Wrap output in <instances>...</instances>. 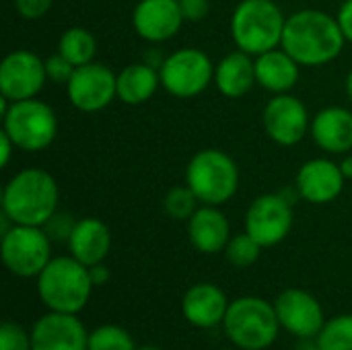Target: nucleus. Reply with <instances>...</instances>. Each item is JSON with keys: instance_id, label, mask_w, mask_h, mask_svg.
Instances as JSON below:
<instances>
[{"instance_id": "11", "label": "nucleus", "mask_w": 352, "mask_h": 350, "mask_svg": "<svg viewBox=\"0 0 352 350\" xmlns=\"http://www.w3.org/2000/svg\"><path fill=\"white\" fill-rule=\"evenodd\" d=\"M66 93L78 111H101L118 97V74L109 66L97 62L78 66L66 85Z\"/></svg>"}, {"instance_id": "30", "label": "nucleus", "mask_w": 352, "mask_h": 350, "mask_svg": "<svg viewBox=\"0 0 352 350\" xmlns=\"http://www.w3.org/2000/svg\"><path fill=\"white\" fill-rule=\"evenodd\" d=\"M0 350H33L31 334L14 322H4L0 328Z\"/></svg>"}, {"instance_id": "23", "label": "nucleus", "mask_w": 352, "mask_h": 350, "mask_svg": "<svg viewBox=\"0 0 352 350\" xmlns=\"http://www.w3.org/2000/svg\"><path fill=\"white\" fill-rule=\"evenodd\" d=\"M214 85L219 93L229 99L245 97L254 89V85H258L254 56L241 50L227 54L214 68Z\"/></svg>"}, {"instance_id": "38", "label": "nucleus", "mask_w": 352, "mask_h": 350, "mask_svg": "<svg viewBox=\"0 0 352 350\" xmlns=\"http://www.w3.org/2000/svg\"><path fill=\"white\" fill-rule=\"evenodd\" d=\"M165 58H167V56H163V54H161V50H157V47H153V50H148V52L144 54V58H142V62H146L148 66H153V68H157V70H161V66H163V62H165Z\"/></svg>"}, {"instance_id": "21", "label": "nucleus", "mask_w": 352, "mask_h": 350, "mask_svg": "<svg viewBox=\"0 0 352 350\" xmlns=\"http://www.w3.org/2000/svg\"><path fill=\"white\" fill-rule=\"evenodd\" d=\"M68 250L70 256L85 266L101 264L111 250V231L103 221L95 217H85L76 221L68 239Z\"/></svg>"}, {"instance_id": "18", "label": "nucleus", "mask_w": 352, "mask_h": 350, "mask_svg": "<svg viewBox=\"0 0 352 350\" xmlns=\"http://www.w3.org/2000/svg\"><path fill=\"white\" fill-rule=\"evenodd\" d=\"M229 305L231 303L221 287L212 283H198L186 291L182 299V314L192 326L208 330L223 326Z\"/></svg>"}, {"instance_id": "14", "label": "nucleus", "mask_w": 352, "mask_h": 350, "mask_svg": "<svg viewBox=\"0 0 352 350\" xmlns=\"http://www.w3.org/2000/svg\"><path fill=\"white\" fill-rule=\"evenodd\" d=\"M274 309L280 328L297 338H318L328 322L322 303L303 289H285L276 297Z\"/></svg>"}, {"instance_id": "41", "label": "nucleus", "mask_w": 352, "mask_h": 350, "mask_svg": "<svg viewBox=\"0 0 352 350\" xmlns=\"http://www.w3.org/2000/svg\"><path fill=\"white\" fill-rule=\"evenodd\" d=\"M346 95H349V99H351V103H352V70L349 72V76H346Z\"/></svg>"}, {"instance_id": "40", "label": "nucleus", "mask_w": 352, "mask_h": 350, "mask_svg": "<svg viewBox=\"0 0 352 350\" xmlns=\"http://www.w3.org/2000/svg\"><path fill=\"white\" fill-rule=\"evenodd\" d=\"M340 169H342V173H344L346 179H352V157H346V159L340 163Z\"/></svg>"}, {"instance_id": "7", "label": "nucleus", "mask_w": 352, "mask_h": 350, "mask_svg": "<svg viewBox=\"0 0 352 350\" xmlns=\"http://www.w3.org/2000/svg\"><path fill=\"white\" fill-rule=\"evenodd\" d=\"M2 130L12 138L19 151L39 153L56 140L58 118L56 111L37 97L10 101L2 116Z\"/></svg>"}, {"instance_id": "12", "label": "nucleus", "mask_w": 352, "mask_h": 350, "mask_svg": "<svg viewBox=\"0 0 352 350\" xmlns=\"http://www.w3.org/2000/svg\"><path fill=\"white\" fill-rule=\"evenodd\" d=\"M262 126L272 142L280 146H295L311 130V118L299 97L283 93L274 95L266 103L262 111Z\"/></svg>"}, {"instance_id": "39", "label": "nucleus", "mask_w": 352, "mask_h": 350, "mask_svg": "<svg viewBox=\"0 0 352 350\" xmlns=\"http://www.w3.org/2000/svg\"><path fill=\"white\" fill-rule=\"evenodd\" d=\"M295 350H322V347H320L318 338H301Z\"/></svg>"}, {"instance_id": "28", "label": "nucleus", "mask_w": 352, "mask_h": 350, "mask_svg": "<svg viewBox=\"0 0 352 350\" xmlns=\"http://www.w3.org/2000/svg\"><path fill=\"white\" fill-rule=\"evenodd\" d=\"M198 204L200 200L188 184L171 188L163 198V208L173 221H190L192 215L200 208Z\"/></svg>"}, {"instance_id": "31", "label": "nucleus", "mask_w": 352, "mask_h": 350, "mask_svg": "<svg viewBox=\"0 0 352 350\" xmlns=\"http://www.w3.org/2000/svg\"><path fill=\"white\" fill-rule=\"evenodd\" d=\"M76 66H72L62 54H52L50 58H45V72H47V80L56 83V85H68L72 74H74Z\"/></svg>"}, {"instance_id": "25", "label": "nucleus", "mask_w": 352, "mask_h": 350, "mask_svg": "<svg viewBox=\"0 0 352 350\" xmlns=\"http://www.w3.org/2000/svg\"><path fill=\"white\" fill-rule=\"evenodd\" d=\"M58 54H62L76 68L91 64L97 54V39L89 29L70 27L58 39Z\"/></svg>"}, {"instance_id": "6", "label": "nucleus", "mask_w": 352, "mask_h": 350, "mask_svg": "<svg viewBox=\"0 0 352 350\" xmlns=\"http://www.w3.org/2000/svg\"><path fill=\"white\" fill-rule=\"evenodd\" d=\"M186 184L198 196L200 204L223 206L237 194L239 169L225 151L202 149L186 167Z\"/></svg>"}, {"instance_id": "9", "label": "nucleus", "mask_w": 352, "mask_h": 350, "mask_svg": "<svg viewBox=\"0 0 352 350\" xmlns=\"http://www.w3.org/2000/svg\"><path fill=\"white\" fill-rule=\"evenodd\" d=\"M214 68L208 54L198 47L175 50L165 58L159 70L161 87L177 99L198 97L212 85Z\"/></svg>"}, {"instance_id": "36", "label": "nucleus", "mask_w": 352, "mask_h": 350, "mask_svg": "<svg viewBox=\"0 0 352 350\" xmlns=\"http://www.w3.org/2000/svg\"><path fill=\"white\" fill-rule=\"evenodd\" d=\"M14 149H16V144L12 142V138L4 130H0V165L2 167H6L10 163V157H12Z\"/></svg>"}, {"instance_id": "33", "label": "nucleus", "mask_w": 352, "mask_h": 350, "mask_svg": "<svg viewBox=\"0 0 352 350\" xmlns=\"http://www.w3.org/2000/svg\"><path fill=\"white\" fill-rule=\"evenodd\" d=\"M12 2H14L16 12L23 19L35 21V19H41L52 8V2L54 0H12Z\"/></svg>"}, {"instance_id": "37", "label": "nucleus", "mask_w": 352, "mask_h": 350, "mask_svg": "<svg viewBox=\"0 0 352 350\" xmlns=\"http://www.w3.org/2000/svg\"><path fill=\"white\" fill-rule=\"evenodd\" d=\"M89 274H91V281L95 287H103L107 281H109V268L101 262V264H95V266H89Z\"/></svg>"}, {"instance_id": "43", "label": "nucleus", "mask_w": 352, "mask_h": 350, "mask_svg": "<svg viewBox=\"0 0 352 350\" xmlns=\"http://www.w3.org/2000/svg\"><path fill=\"white\" fill-rule=\"evenodd\" d=\"M225 350H231V349H225Z\"/></svg>"}, {"instance_id": "34", "label": "nucleus", "mask_w": 352, "mask_h": 350, "mask_svg": "<svg viewBox=\"0 0 352 350\" xmlns=\"http://www.w3.org/2000/svg\"><path fill=\"white\" fill-rule=\"evenodd\" d=\"M179 8H182V14L186 21L200 23L208 17L210 2L208 0H179Z\"/></svg>"}, {"instance_id": "35", "label": "nucleus", "mask_w": 352, "mask_h": 350, "mask_svg": "<svg viewBox=\"0 0 352 350\" xmlns=\"http://www.w3.org/2000/svg\"><path fill=\"white\" fill-rule=\"evenodd\" d=\"M336 19H338V25H340V29H342L346 41H351L352 43V0H344V2H342V6H340Z\"/></svg>"}, {"instance_id": "4", "label": "nucleus", "mask_w": 352, "mask_h": 350, "mask_svg": "<svg viewBox=\"0 0 352 350\" xmlns=\"http://www.w3.org/2000/svg\"><path fill=\"white\" fill-rule=\"evenodd\" d=\"M287 17L274 0H241L231 17V35L237 50L260 56L280 47Z\"/></svg>"}, {"instance_id": "13", "label": "nucleus", "mask_w": 352, "mask_h": 350, "mask_svg": "<svg viewBox=\"0 0 352 350\" xmlns=\"http://www.w3.org/2000/svg\"><path fill=\"white\" fill-rule=\"evenodd\" d=\"M45 83V60L31 50H16L4 56L0 64V97L8 101L33 99Z\"/></svg>"}, {"instance_id": "8", "label": "nucleus", "mask_w": 352, "mask_h": 350, "mask_svg": "<svg viewBox=\"0 0 352 350\" xmlns=\"http://www.w3.org/2000/svg\"><path fill=\"white\" fill-rule=\"evenodd\" d=\"M6 270L19 278H37L52 260V239L43 227L12 225L0 241Z\"/></svg>"}, {"instance_id": "32", "label": "nucleus", "mask_w": 352, "mask_h": 350, "mask_svg": "<svg viewBox=\"0 0 352 350\" xmlns=\"http://www.w3.org/2000/svg\"><path fill=\"white\" fill-rule=\"evenodd\" d=\"M74 225H76V221H74L70 215L56 212V215L43 225V229H45V233L50 235L52 241H66V243H68Z\"/></svg>"}, {"instance_id": "20", "label": "nucleus", "mask_w": 352, "mask_h": 350, "mask_svg": "<svg viewBox=\"0 0 352 350\" xmlns=\"http://www.w3.org/2000/svg\"><path fill=\"white\" fill-rule=\"evenodd\" d=\"M309 132L322 151L342 155L352 149V111L338 105L324 107L314 116Z\"/></svg>"}, {"instance_id": "27", "label": "nucleus", "mask_w": 352, "mask_h": 350, "mask_svg": "<svg viewBox=\"0 0 352 350\" xmlns=\"http://www.w3.org/2000/svg\"><path fill=\"white\" fill-rule=\"evenodd\" d=\"M89 350H136V344L128 330L105 324L89 334Z\"/></svg>"}, {"instance_id": "26", "label": "nucleus", "mask_w": 352, "mask_h": 350, "mask_svg": "<svg viewBox=\"0 0 352 350\" xmlns=\"http://www.w3.org/2000/svg\"><path fill=\"white\" fill-rule=\"evenodd\" d=\"M322 350H352V316H338L326 322L318 334Z\"/></svg>"}, {"instance_id": "2", "label": "nucleus", "mask_w": 352, "mask_h": 350, "mask_svg": "<svg viewBox=\"0 0 352 350\" xmlns=\"http://www.w3.org/2000/svg\"><path fill=\"white\" fill-rule=\"evenodd\" d=\"M60 188L54 175L39 167L14 173L2 190V212L14 225L43 227L56 212Z\"/></svg>"}, {"instance_id": "19", "label": "nucleus", "mask_w": 352, "mask_h": 350, "mask_svg": "<svg viewBox=\"0 0 352 350\" xmlns=\"http://www.w3.org/2000/svg\"><path fill=\"white\" fill-rule=\"evenodd\" d=\"M188 237L200 254L225 252L231 239L229 219L219 210V206L202 204L188 221Z\"/></svg>"}, {"instance_id": "29", "label": "nucleus", "mask_w": 352, "mask_h": 350, "mask_svg": "<svg viewBox=\"0 0 352 350\" xmlns=\"http://www.w3.org/2000/svg\"><path fill=\"white\" fill-rule=\"evenodd\" d=\"M262 250L264 248L248 231H243V233H237L229 239V243L225 248V258L237 268H248V266H254L258 262Z\"/></svg>"}, {"instance_id": "22", "label": "nucleus", "mask_w": 352, "mask_h": 350, "mask_svg": "<svg viewBox=\"0 0 352 350\" xmlns=\"http://www.w3.org/2000/svg\"><path fill=\"white\" fill-rule=\"evenodd\" d=\"M301 64L283 47H274L256 56V80L262 89L274 95L291 93L299 83Z\"/></svg>"}, {"instance_id": "1", "label": "nucleus", "mask_w": 352, "mask_h": 350, "mask_svg": "<svg viewBox=\"0 0 352 350\" xmlns=\"http://www.w3.org/2000/svg\"><path fill=\"white\" fill-rule=\"evenodd\" d=\"M344 43L346 37L336 17L318 8H303L287 17L280 47L301 66H324L342 54Z\"/></svg>"}, {"instance_id": "17", "label": "nucleus", "mask_w": 352, "mask_h": 350, "mask_svg": "<svg viewBox=\"0 0 352 350\" xmlns=\"http://www.w3.org/2000/svg\"><path fill=\"white\" fill-rule=\"evenodd\" d=\"M346 177L330 159H309L303 163L295 177V188L299 192V198L311 202V204H328L334 202L342 190H344Z\"/></svg>"}, {"instance_id": "42", "label": "nucleus", "mask_w": 352, "mask_h": 350, "mask_svg": "<svg viewBox=\"0 0 352 350\" xmlns=\"http://www.w3.org/2000/svg\"><path fill=\"white\" fill-rule=\"evenodd\" d=\"M136 350H161V349H157V347H142V349H136Z\"/></svg>"}, {"instance_id": "5", "label": "nucleus", "mask_w": 352, "mask_h": 350, "mask_svg": "<svg viewBox=\"0 0 352 350\" xmlns=\"http://www.w3.org/2000/svg\"><path fill=\"white\" fill-rule=\"evenodd\" d=\"M223 328L239 350H266L276 342L280 322L274 303L260 297H239L231 301Z\"/></svg>"}, {"instance_id": "15", "label": "nucleus", "mask_w": 352, "mask_h": 350, "mask_svg": "<svg viewBox=\"0 0 352 350\" xmlns=\"http://www.w3.org/2000/svg\"><path fill=\"white\" fill-rule=\"evenodd\" d=\"M29 334L33 350H89V332L74 314L47 311Z\"/></svg>"}, {"instance_id": "24", "label": "nucleus", "mask_w": 352, "mask_h": 350, "mask_svg": "<svg viewBox=\"0 0 352 350\" xmlns=\"http://www.w3.org/2000/svg\"><path fill=\"white\" fill-rule=\"evenodd\" d=\"M161 87V74L146 62L128 64L118 72V99L126 105L146 103Z\"/></svg>"}, {"instance_id": "16", "label": "nucleus", "mask_w": 352, "mask_h": 350, "mask_svg": "<svg viewBox=\"0 0 352 350\" xmlns=\"http://www.w3.org/2000/svg\"><path fill=\"white\" fill-rule=\"evenodd\" d=\"M184 21L179 0H138L132 10V27L148 43L169 41L179 33Z\"/></svg>"}, {"instance_id": "10", "label": "nucleus", "mask_w": 352, "mask_h": 350, "mask_svg": "<svg viewBox=\"0 0 352 350\" xmlns=\"http://www.w3.org/2000/svg\"><path fill=\"white\" fill-rule=\"evenodd\" d=\"M293 221V204L280 192L262 194L245 212V231L266 250L287 239Z\"/></svg>"}, {"instance_id": "3", "label": "nucleus", "mask_w": 352, "mask_h": 350, "mask_svg": "<svg viewBox=\"0 0 352 350\" xmlns=\"http://www.w3.org/2000/svg\"><path fill=\"white\" fill-rule=\"evenodd\" d=\"M89 266L72 256L52 258L37 276V293L47 311L80 314L93 293Z\"/></svg>"}]
</instances>
